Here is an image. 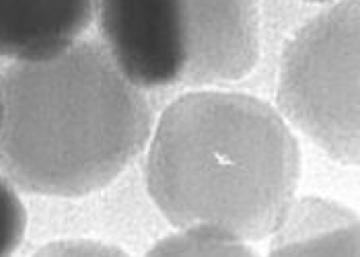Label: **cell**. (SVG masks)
<instances>
[{
  "label": "cell",
  "instance_id": "obj_1",
  "mask_svg": "<svg viewBox=\"0 0 360 257\" xmlns=\"http://www.w3.org/2000/svg\"><path fill=\"white\" fill-rule=\"evenodd\" d=\"M155 128L144 95L103 44L84 39L15 60L0 74V171L15 187L54 198L103 190Z\"/></svg>",
  "mask_w": 360,
  "mask_h": 257
},
{
  "label": "cell",
  "instance_id": "obj_2",
  "mask_svg": "<svg viewBox=\"0 0 360 257\" xmlns=\"http://www.w3.org/2000/svg\"><path fill=\"white\" fill-rule=\"evenodd\" d=\"M146 190L167 220L248 243L270 237L301 181V148L270 103L235 91L177 97L148 138Z\"/></svg>",
  "mask_w": 360,
  "mask_h": 257
},
{
  "label": "cell",
  "instance_id": "obj_3",
  "mask_svg": "<svg viewBox=\"0 0 360 257\" xmlns=\"http://www.w3.org/2000/svg\"><path fill=\"white\" fill-rule=\"evenodd\" d=\"M276 103L330 159L359 163L360 0H338L297 29L280 60Z\"/></svg>",
  "mask_w": 360,
  "mask_h": 257
},
{
  "label": "cell",
  "instance_id": "obj_4",
  "mask_svg": "<svg viewBox=\"0 0 360 257\" xmlns=\"http://www.w3.org/2000/svg\"><path fill=\"white\" fill-rule=\"evenodd\" d=\"M103 46L140 88L181 83L188 62L184 0H97Z\"/></svg>",
  "mask_w": 360,
  "mask_h": 257
},
{
  "label": "cell",
  "instance_id": "obj_5",
  "mask_svg": "<svg viewBox=\"0 0 360 257\" xmlns=\"http://www.w3.org/2000/svg\"><path fill=\"white\" fill-rule=\"evenodd\" d=\"M188 62L181 83L188 86L241 81L262 52L257 0H184Z\"/></svg>",
  "mask_w": 360,
  "mask_h": 257
},
{
  "label": "cell",
  "instance_id": "obj_6",
  "mask_svg": "<svg viewBox=\"0 0 360 257\" xmlns=\"http://www.w3.org/2000/svg\"><path fill=\"white\" fill-rule=\"evenodd\" d=\"M97 0H0V58L27 60L62 50L83 35Z\"/></svg>",
  "mask_w": 360,
  "mask_h": 257
},
{
  "label": "cell",
  "instance_id": "obj_7",
  "mask_svg": "<svg viewBox=\"0 0 360 257\" xmlns=\"http://www.w3.org/2000/svg\"><path fill=\"white\" fill-rule=\"evenodd\" d=\"M270 256L360 257L359 214L321 196H295L270 235Z\"/></svg>",
  "mask_w": 360,
  "mask_h": 257
},
{
  "label": "cell",
  "instance_id": "obj_8",
  "mask_svg": "<svg viewBox=\"0 0 360 257\" xmlns=\"http://www.w3.org/2000/svg\"><path fill=\"white\" fill-rule=\"evenodd\" d=\"M153 257H250L251 245L229 232L210 227H181L159 239L150 249Z\"/></svg>",
  "mask_w": 360,
  "mask_h": 257
},
{
  "label": "cell",
  "instance_id": "obj_9",
  "mask_svg": "<svg viewBox=\"0 0 360 257\" xmlns=\"http://www.w3.org/2000/svg\"><path fill=\"white\" fill-rule=\"evenodd\" d=\"M27 229V212L15 183L0 173V257L11 256L21 245Z\"/></svg>",
  "mask_w": 360,
  "mask_h": 257
},
{
  "label": "cell",
  "instance_id": "obj_10",
  "mask_svg": "<svg viewBox=\"0 0 360 257\" xmlns=\"http://www.w3.org/2000/svg\"><path fill=\"white\" fill-rule=\"evenodd\" d=\"M44 257H115L126 256L120 247L93 239H60L37 251Z\"/></svg>",
  "mask_w": 360,
  "mask_h": 257
},
{
  "label": "cell",
  "instance_id": "obj_11",
  "mask_svg": "<svg viewBox=\"0 0 360 257\" xmlns=\"http://www.w3.org/2000/svg\"><path fill=\"white\" fill-rule=\"evenodd\" d=\"M309 2H326V0H309Z\"/></svg>",
  "mask_w": 360,
  "mask_h": 257
}]
</instances>
